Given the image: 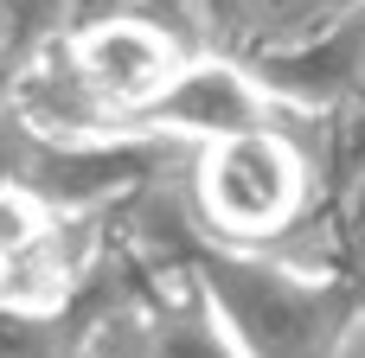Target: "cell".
I'll return each mask as SVG.
<instances>
[{
	"label": "cell",
	"mask_w": 365,
	"mask_h": 358,
	"mask_svg": "<svg viewBox=\"0 0 365 358\" xmlns=\"http://www.w3.org/2000/svg\"><path fill=\"white\" fill-rule=\"evenodd\" d=\"M199 301L212 307L237 358H353L365 320L353 288L237 250L199 256Z\"/></svg>",
	"instance_id": "cell-1"
},
{
	"label": "cell",
	"mask_w": 365,
	"mask_h": 358,
	"mask_svg": "<svg viewBox=\"0 0 365 358\" xmlns=\"http://www.w3.org/2000/svg\"><path fill=\"white\" fill-rule=\"evenodd\" d=\"M192 192L218 237H282L308 199V160L276 122L199 141Z\"/></svg>",
	"instance_id": "cell-2"
},
{
	"label": "cell",
	"mask_w": 365,
	"mask_h": 358,
	"mask_svg": "<svg viewBox=\"0 0 365 358\" xmlns=\"http://www.w3.org/2000/svg\"><path fill=\"white\" fill-rule=\"evenodd\" d=\"M167 135H103L71 141L38 128L19 102H0V192H26L38 205L58 199H103L115 186H135L160 167Z\"/></svg>",
	"instance_id": "cell-3"
},
{
	"label": "cell",
	"mask_w": 365,
	"mask_h": 358,
	"mask_svg": "<svg viewBox=\"0 0 365 358\" xmlns=\"http://www.w3.org/2000/svg\"><path fill=\"white\" fill-rule=\"evenodd\" d=\"M269 102H295V109H365V0L340 6L321 32L263 51V58H237Z\"/></svg>",
	"instance_id": "cell-4"
},
{
	"label": "cell",
	"mask_w": 365,
	"mask_h": 358,
	"mask_svg": "<svg viewBox=\"0 0 365 358\" xmlns=\"http://www.w3.org/2000/svg\"><path fill=\"white\" fill-rule=\"evenodd\" d=\"M353 0H180V13L199 26V38L225 58H263L308 32H321Z\"/></svg>",
	"instance_id": "cell-5"
},
{
	"label": "cell",
	"mask_w": 365,
	"mask_h": 358,
	"mask_svg": "<svg viewBox=\"0 0 365 358\" xmlns=\"http://www.w3.org/2000/svg\"><path fill=\"white\" fill-rule=\"evenodd\" d=\"M71 13H77V0H0V102H13L19 77L32 70L38 51L64 26H77Z\"/></svg>",
	"instance_id": "cell-6"
}]
</instances>
